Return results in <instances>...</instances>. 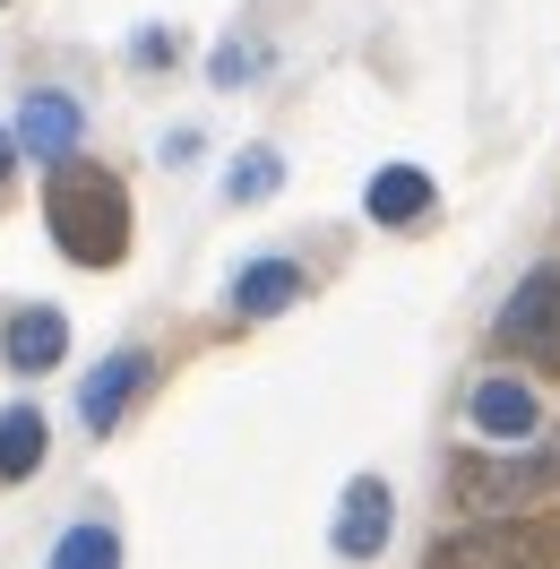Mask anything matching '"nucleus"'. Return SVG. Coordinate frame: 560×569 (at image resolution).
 Segmentation results:
<instances>
[{
    "instance_id": "nucleus-1",
    "label": "nucleus",
    "mask_w": 560,
    "mask_h": 569,
    "mask_svg": "<svg viewBox=\"0 0 560 569\" xmlns=\"http://www.w3.org/2000/svg\"><path fill=\"white\" fill-rule=\"evenodd\" d=\"M43 216H52V242L70 250L78 268H112L130 250V190L104 164H61L52 190H43Z\"/></svg>"
},
{
    "instance_id": "nucleus-2",
    "label": "nucleus",
    "mask_w": 560,
    "mask_h": 569,
    "mask_svg": "<svg viewBox=\"0 0 560 569\" xmlns=\"http://www.w3.org/2000/svg\"><path fill=\"white\" fill-rule=\"evenodd\" d=\"M560 561V527L552 518H474L431 543L422 569H552Z\"/></svg>"
},
{
    "instance_id": "nucleus-3",
    "label": "nucleus",
    "mask_w": 560,
    "mask_h": 569,
    "mask_svg": "<svg viewBox=\"0 0 560 569\" xmlns=\"http://www.w3.org/2000/svg\"><path fill=\"white\" fill-rule=\"evenodd\" d=\"M560 483V449H526V458H466L457 466V500L466 509H526Z\"/></svg>"
},
{
    "instance_id": "nucleus-4",
    "label": "nucleus",
    "mask_w": 560,
    "mask_h": 569,
    "mask_svg": "<svg viewBox=\"0 0 560 569\" xmlns=\"http://www.w3.org/2000/svg\"><path fill=\"white\" fill-rule=\"evenodd\" d=\"M500 346L526 362H543L560 371V268H534V277L509 293V311H500Z\"/></svg>"
},
{
    "instance_id": "nucleus-5",
    "label": "nucleus",
    "mask_w": 560,
    "mask_h": 569,
    "mask_svg": "<svg viewBox=\"0 0 560 569\" xmlns=\"http://www.w3.org/2000/svg\"><path fill=\"white\" fill-rule=\"evenodd\" d=\"M147 371H156V362H147L139 346H121V355L96 362V371H87V389H78V415H87V431H112V423H121V406L147 389Z\"/></svg>"
},
{
    "instance_id": "nucleus-6",
    "label": "nucleus",
    "mask_w": 560,
    "mask_h": 569,
    "mask_svg": "<svg viewBox=\"0 0 560 569\" xmlns=\"http://www.w3.org/2000/svg\"><path fill=\"white\" fill-rule=\"evenodd\" d=\"M380 543H388V483L380 475H353L346 500H337V552H346V561H371Z\"/></svg>"
},
{
    "instance_id": "nucleus-7",
    "label": "nucleus",
    "mask_w": 560,
    "mask_h": 569,
    "mask_svg": "<svg viewBox=\"0 0 560 569\" xmlns=\"http://www.w3.org/2000/svg\"><path fill=\"white\" fill-rule=\"evenodd\" d=\"M474 431H491V440H534L543 431V397L526 389V380H474Z\"/></svg>"
},
{
    "instance_id": "nucleus-8",
    "label": "nucleus",
    "mask_w": 560,
    "mask_h": 569,
    "mask_svg": "<svg viewBox=\"0 0 560 569\" xmlns=\"http://www.w3.org/2000/svg\"><path fill=\"white\" fill-rule=\"evenodd\" d=\"M18 147L61 173L70 147H78V104H70V96H27V104H18Z\"/></svg>"
},
{
    "instance_id": "nucleus-9",
    "label": "nucleus",
    "mask_w": 560,
    "mask_h": 569,
    "mask_svg": "<svg viewBox=\"0 0 560 569\" xmlns=\"http://www.w3.org/2000/svg\"><path fill=\"white\" fill-rule=\"evenodd\" d=\"M362 208H371V224H422L431 216V173L422 164H380L371 190H362Z\"/></svg>"
},
{
    "instance_id": "nucleus-10",
    "label": "nucleus",
    "mask_w": 560,
    "mask_h": 569,
    "mask_svg": "<svg viewBox=\"0 0 560 569\" xmlns=\"http://www.w3.org/2000/svg\"><path fill=\"white\" fill-rule=\"evenodd\" d=\"M61 346H70V320H61V311H18V320H9V337H0L9 371H52V362H61Z\"/></svg>"
},
{
    "instance_id": "nucleus-11",
    "label": "nucleus",
    "mask_w": 560,
    "mask_h": 569,
    "mask_svg": "<svg viewBox=\"0 0 560 569\" xmlns=\"http://www.w3.org/2000/svg\"><path fill=\"white\" fill-rule=\"evenodd\" d=\"M293 293H302V268H293V259H259V268H242V284H233V311H242V320H268Z\"/></svg>"
},
{
    "instance_id": "nucleus-12",
    "label": "nucleus",
    "mask_w": 560,
    "mask_h": 569,
    "mask_svg": "<svg viewBox=\"0 0 560 569\" xmlns=\"http://www.w3.org/2000/svg\"><path fill=\"white\" fill-rule=\"evenodd\" d=\"M43 466V415L36 406H9L0 415V483H27Z\"/></svg>"
},
{
    "instance_id": "nucleus-13",
    "label": "nucleus",
    "mask_w": 560,
    "mask_h": 569,
    "mask_svg": "<svg viewBox=\"0 0 560 569\" xmlns=\"http://www.w3.org/2000/svg\"><path fill=\"white\" fill-rule=\"evenodd\" d=\"M52 569H121V535L112 527H70L52 543Z\"/></svg>"
},
{
    "instance_id": "nucleus-14",
    "label": "nucleus",
    "mask_w": 560,
    "mask_h": 569,
    "mask_svg": "<svg viewBox=\"0 0 560 569\" xmlns=\"http://www.w3.org/2000/svg\"><path fill=\"white\" fill-rule=\"evenodd\" d=\"M277 173H284L277 156H268V147H250L242 164H233V181H224V190H233V199H259V190H277Z\"/></svg>"
},
{
    "instance_id": "nucleus-15",
    "label": "nucleus",
    "mask_w": 560,
    "mask_h": 569,
    "mask_svg": "<svg viewBox=\"0 0 560 569\" xmlns=\"http://www.w3.org/2000/svg\"><path fill=\"white\" fill-rule=\"evenodd\" d=\"M250 70H259V61H250V43H224V52H216V78H224V87H242Z\"/></svg>"
},
{
    "instance_id": "nucleus-16",
    "label": "nucleus",
    "mask_w": 560,
    "mask_h": 569,
    "mask_svg": "<svg viewBox=\"0 0 560 569\" xmlns=\"http://www.w3.org/2000/svg\"><path fill=\"white\" fill-rule=\"evenodd\" d=\"M9 164H18V130H0V181H9Z\"/></svg>"
}]
</instances>
